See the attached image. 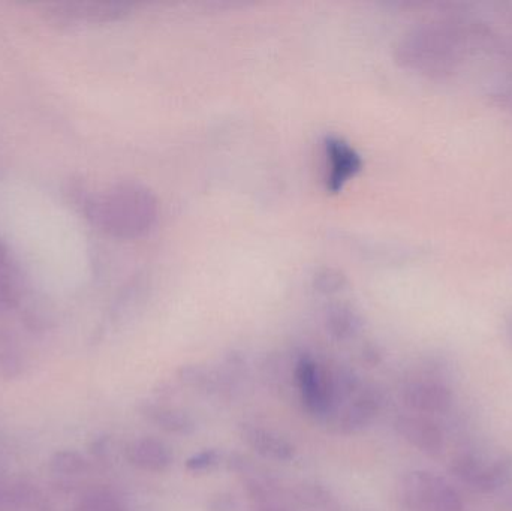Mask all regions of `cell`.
<instances>
[{"mask_svg": "<svg viewBox=\"0 0 512 511\" xmlns=\"http://www.w3.org/2000/svg\"><path fill=\"white\" fill-rule=\"evenodd\" d=\"M75 511H122L116 498L107 491H92L84 495Z\"/></svg>", "mask_w": 512, "mask_h": 511, "instance_id": "13", "label": "cell"}, {"mask_svg": "<svg viewBox=\"0 0 512 511\" xmlns=\"http://www.w3.org/2000/svg\"><path fill=\"white\" fill-rule=\"evenodd\" d=\"M327 150L328 158H330V173H328L327 182L330 183L331 188H337L351 174H354V171L358 170L361 164L360 156L339 138L328 140Z\"/></svg>", "mask_w": 512, "mask_h": 511, "instance_id": "9", "label": "cell"}, {"mask_svg": "<svg viewBox=\"0 0 512 511\" xmlns=\"http://www.w3.org/2000/svg\"><path fill=\"white\" fill-rule=\"evenodd\" d=\"M297 383L301 399L313 414H325L334 401V383L330 374L313 360H301L297 368Z\"/></svg>", "mask_w": 512, "mask_h": 511, "instance_id": "5", "label": "cell"}, {"mask_svg": "<svg viewBox=\"0 0 512 511\" xmlns=\"http://www.w3.org/2000/svg\"><path fill=\"white\" fill-rule=\"evenodd\" d=\"M245 440L249 446L254 447L256 452L261 453L265 458L277 459V461H288L294 456V447L288 441L280 438L279 435L261 428L245 429Z\"/></svg>", "mask_w": 512, "mask_h": 511, "instance_id": "10", "label": "cell"}, {"mask_svg": "<svg viewBox=\"0 0 512 511\" xmlns=\"http://www.w3.org/2000/svg\"><path fill=\"white\" fill-rule=\"evenodd\" d=\"M396 429L400 437L418 452L438 456L444 450V431L432 417L415 413L405 414L396 420Z\"/></svg>", "mask_w": 512, "mask_h": 511, "instance_id": "7", "label": "cell"}, {"mask_svg": "<svg viewBox=\"0 0 512 511\" xmlns=\"http://www.w3.org/2000/svg\"><path fill=\"white\" fill-rule=\"evenodd\" d=\"M258 511H279V510H276V509H262V510H258Z\"/></svg>", "mask_w": 512, "mask_h": 511, "instance_id": "15", "label": "cell"}, {"mask_svg": "<svg viewBox=\"0 0 512 511\" xmlns=\"http://www.w3.org/2000/svg\"><path fill=\"white\" fill-rule=\"evenodd\" d=\"M78 201L93 227L114 237L138 236L155 218L152 194L137 183H116L96 194H80Z\"/></svg>", "mask_w": 512, "mask_h": 511, "instance_id": "1", "label": "cell"}, {"mask_svg": "<svg viewBox=\"0 0 512 511\" xmlns=\"http://www.w3.org/2000/svg\"><path fill=\"white\" fill-rule=\"evenodd\" d=\"M20 293V275L8 246L0 239V309L17 305Z\"/></svg>", "mask_w": 512, "mask_h": 511, "instance_id": "11", "label": "cell"}, {"mask_svg": "<svg viewBox=\"0 0 512 511\" xmlns=\"http://www.w3.org/2000/svg\"><path fill=\"white\" fill-rule=\"evenodd\" d=\"M451 473L478 494H492L510 479L511 465L505 458L486 459L477 453H460L451 462Z\"/></svg>", "mask_w": 512, "mask_h": 511, "instance_id": "4", "label": "cell"}, {"mask_svg": "<svg viewBox=\"0 0 512 511\" xmlns=\"http://www.w3.org/2000/svg\"><path fill=\"white\" fill-rule=\"evenodd\" d=\"M507 335H508V339H510V344L512 345V318L510 320V323H508V326H507Z\"/></svg>", "mask_w": 512, "mask_h": 511, "instance_id": "14", "label": "cell"}, {"mask_svg": "<svg viewBox=\"0 0 512 511\" xmlns=\"http://www.w3.org/2000/svg\"><path fill=\"white\" fill-rule=\"evenodd\" d=\"M126 455L134 467L152 471V473H161V471L167 470L173 462L170 449L155 438H140V440L132 441Z\"/></svg>", "mask_w": 512, "mask_h": 511, "instance_id": "8", "label": "cell"}, {"mask_svg": "<svg viewBox=\"0 0 512 511\" xmlns=\"http://www.w3.org/2000/svg\"><path fill=\"white\" fill-rule=\"evenodd\" d=\"M399 497L411 511H466L459 489L435 471L406 473L399 483Z\"/></svg>", "mask_w": 512, "mask_h": 511, "instance_id": "2", "label": "cell"}, {"mask_svg": "<svg viewBox=\"0 0 512 511\" xmlns=\"http://www.w3.org/2000/svg\"><path fill=\"white\" fill-rule=\"evenodd\" d=\"M403 404L411 413L421 416H439L453 408L454 395L447 384L436 380H420L403 390Z\"/></svg>", "mask_w": 512, "mask_h": 511, "instance_id": "6", "label": "cell"}, {"mask_svg": "<svg viewBox=\"0 0 512 511\" xmlns=\"http://www.w3.org/2000/svg\"><path fill=\"white\" fill-rule=\"evenodd\" d=\"M36 8L48 26L60 32H72L117 20L128 12L129 6L113 2H48Z\"/></svg>", "mask_w": 512, "mask_h": 511, "instance_id": "3", "label": "cell"}, {"mask_svg": "<svg viewBox=\"0 0 512 511\" xmlns=\"http://www.w3.org/2000/svg\"><path fill=\"white\" fill-rule=\"evenodd\" d=\"M50 468L59 476H78L86 470L87 462L80 453L62 450V452L54 453L50 461Z\"/></svg>", "mask_w": 512, "mask_h": 511, "instance_id": "12", "label": "cell"}]
</instances>
